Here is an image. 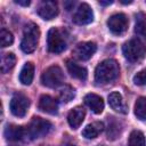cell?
Masks as SVG:
<instances>
[{"label": "cell", "mask_w": 146, "mask_h": 146, "mask_svg": "<svg viewBox=\"0 0 146 146\" xmlns=\"http://www.w3.org/2000/svg\"><path fill=\"white\" fill-rule=\"evenodd\" d=\"M120 66L115 59H105L99 63L95 70V82L97 84H106L119 76Z\"/></svg>", "instance_id": "obj_1"}, {"label": "cell", "mask_w": 146, "mask_h": 146, "mask_svg": "<svg viewBox=\"0 0 146 146\" xmlns=\"http://www.w3.org/2000/svg\"><path fill=\"white\" fill-rule=\"evenodd\" d=\"M122 51H123L124 57L130 63H137V62H140L145 57L146 47L141 40L136 38V39H131L127 41L122 47Z\"/></svg>", "instance_id": "obj_2"}, {"label": "cell", "mask_w": 146, "mask_h": 146, "mask_svg": "<svg viewBox=\"0 0 146 146\" xmlns=\"http://www.w3.org/2000/svg\"><path fill=\"white\" fill-rule=\"evenodd\" d=\"M40 38V30L36 24L34 23H29L23 33V39L21 42V49L25 54H31L36 49L38 42Z\"/></svg>", "instance_id": "obj_3"}, {"label": "cell", "mask_w": 146, "mask_h": 146, "mask_svg": "<svg viewBox=\"0 0 146 146\" xmlns=\"http://www.w3.org/2000/svg\"><path fill=\"white\" fill-rule=\"evenodd\" d=\"M51 128H52V124L48 120H44L39 116H34L32 117L27 127L26 133L29 135V137H31V139H36L46 136L51 130Z\"/></svg>", "instance_id": "obj_4"}, {"label": "cell", "mask_w": 146, "mask_h": 146, "mask_svg": "<svg viewBox=\"0 0 146 146\" xmlns=\"http://www.w3.org/2000/svg\"><path fill=\"white\" fill-rule=\"evenodd\" d=\"M64 82V73L57 65L49 66L41 75V83L48 88H56Z\"/></svg>", "instance_id": "obj_5"}, {"label": "cell", "mask_w": 146, "mask_h": 146, "mask_svg": "<svg viewBox=\"0 0 146 146\" xmlns=\"http://www.w3.org/2000/svg\"><path fill=\"white\" fill-rule=\"evenodd\" d=\"M47 47L48 50L52 54H59L65 50L66 48V42L60 34L59 30L56 27H51L48 31L47 35Z\"/></svg>", "instance_id": "obj_6"}, {"label": "cell", "mask_w": 146, "mask_h": 146, "mask_svg": "<svg viewBox=\"0 0 146 146\" xmlns=\"http://www.w3.org/2000/svg\"><path fill=\"white\" fill-rule=\"evenodd\" d=\"M30 106V100L29 98L23 95V94H15L11 99H10V103H9V108H10V112L17 116V117H23L25 116L26 112H27V108Z\"/></svg>", "instance_id": "obj_7"}, {"label": "cell", "mask_w": 146, "mask_h": 146, "mask_svg": "<svg viewBox=\"0 0 146 146\" xmlns=\"http://www.w3.org/2000/svg\"><path fill=\"white\" fill-rule=\"evenodd\" d=\"M128 17L122 13L114 14L107 19V27L115 35L123 34L128 29Z\"/></svg>", "instance_id": "obj_8"}, {"label": "cell", "mask_w": 146, "mask_h": 146, "mask_svg": "<svg viewBox=\"0 0 146 146\" xmlns=\"http://www.w3.org/2000/svg\"><path fill=\"white\" fill-rule=\"evenodd\" d=\"M94 21L92 9L88 3H81L73 15V22L78 25H86Z\"/></svg>", "instance_id": "obj_9"}, {"label": "cell", "mask_w": 146, "mask_h": 146, "mask_svg": "<svg viewBox=\"0 0 146 146\" xmlns=\"http://www.w3.org/2000/svg\"><path fill=\"white\" fill-rule=\"evenodd\" d=\"M36 11L41 18L49 21L58 15V5L56 1H42Z\"/></svg>", "instance_id": "obj_10"}, {"label": "cell", "mask_w": 146, "mask_h": 146, "mask_svg": "<svg viewBox=\"0 0 146 146\" xmlns=\"http://www.w3.org/2000/svg\"><path fill=\"white\" fill-rule=\"evenodd\" d=\"M96 50H97V46L95 42H91V41L82 42L75 47L74 55L80 60H88L89 58L92 57V55L96 52Z\"/></svg>", "instance_id": "obj_11"}, {"label": "cell", "mask_w": 146, "mask_h": 146, "mask_svg": "<svg viewBox=\"0 0 146 146\" xmlns=\"http://www.w3.org/2000/svg\"><path fill=\"white\" fill-rule=\"evenodd\" d=\"M39 110L44 113L55 115L58 112V104L52 97L48 95H42L39 99Z\"/></svg>", "instance_id": "obj_12"}, {"label": "cell", "mask_w": 146, "mask_h": 146, "mask_svg": "<svg viewBox=\"0 0 146 146\" xmlns=\"http://www.w3.org/2000/svg\"><path fill=\"white\" fill-rule=\"evenodd\" d=\"M26 133V130L21 127V125H15V124H8L5 128V138L9 141H18L24 138Z\"/></svg>", "instance_id": "obj_13"}, {"label": "cell", "mask_w": 146, "mask_h": 146, "mask_svg": "<svg viewBox=\"0 0 146 146\" xmlns=\"http://www.w3.org/2000/svg\"><path fill=\"white\" fill-rule=\"evenodd\" d=\"M84 116H86L84 110L82 107L78 106V107H74L73 110L70 111V113L67 115V122L72 129H78L82 124Z\"/></svg>", "instance_id": "obj_14"}, {"label": "cell", "mask_w": 146, "mask_h": 146, "mask_svg": "<svg viewBox=\"0 0 146 146\" xmlns=\"http://www.w3.org/2000/svg\"><path fill=\"white\" fill-rule=\"evenodd\" d=\"M108 104L114 111H116L121 114L128 113V106L125 105L121 94H119L117 91H114L108 95Z\"/></svg>", "instance_id": "obj_15"}, {"label": "cell", "mask_w": 146, "mask_h": 146, "mask_svg": "<svg viewBox=\"0 0 146 146\" xmlns=\"http://www.w3.org/2000/svg\"><path fill=\"white\" fill-rule=\"evenodd\" d=\"M86 105L96 114H99L104 110V102L103 98L96 94H88L84 96Z\"/></svg>", "instance_id": "obj_16"}, {"label": "cell", "mask_w": 146, "mask_h": 146, "mask_svg": "<svg viewBox=\"0 0 146 146\" xmlns=\"http://www.w3.org/2000/svg\"><path fill=\"white\" fill-rule=\"evenodd\" d=\"M66 67H67L68 73L71 74V76L75 78L78 80H81V81L87 79V75H88L87 70L83 66H80L79 64H76L75 62H73L71 59H67L66 60Z\"/></svg>", "instance_id": "obj_17"}, {"label": "cell", "mask_w": 146, "mask_h": 146, "mask_svg": "<svg viewBox=\"0 0 146 146\" xmlns=\"http://www.w3.org/2000/svg\"><path fill=\"white\" fill-rule=\"evenodd\" d=\"M121 131H122L121 122L117 121L114 116H108L107 117V138L110 140H115L121 135Z\"/></svg>", "instance_id": "obj_18"}, {"label": "cell", "mask_w": 146, "mask_h": 146, "mask_svg": "<svg viewBox=\"0 0 146 146\" xmlns=\"http://www.w3.org/2000/svg\"><path fill=\"white\" fill-rule=\"evenodd\" d=\"M104 130V123L96 121L90 124H88L83 130H82V136L87 139H94L96 138L102 131Z\"/></svg>", "instance_id": "obj_19"}, {"label": "cell", "mask_w": 146, "mask_h": 146, "mask_svg": "<svg viewBox=\"0 0 146 146\" xmlns=\"http://www.w3.org/2000/svg\"><path fill=\"white\" fill-rule=\"evenodd\" d=\"M33 76H34V65L31 62H27V63L24 64L23 68L21 70L19 81L23 84L29 86V84H31V82L33 80Z\"/></svg>", "instance_id": "obj_20"}, {"label": "cell", "mask_w": 146, "mask_h": 146, "mask_svg": "<svg viewBox=\"0 0 146 146\" xmlns=\"http://www.w3.org/2000/svg\"><path fill=\"white\" fill-rule=\"evenodd\" d=\"M135 33L137 34L139 40H146V21H145L144 14L141 13H138L136 15Z\"/></svg>", "instance_id": "obj_21"}, {"label": "cell", "mask_w": 146, "mask_h": 146, "mask_svg": "<svg viewBox=\"0 0 146 146\" xmlns=\"http://www.w3.org/2000/svg\"><path fill=\"white\" fill-rule=\"evenodd\" d=\"M16 64V57L13 52H6L2 55L1 58V72L7 73L9 72Z\"/></svg>", "instance_id": "obj_22"}, {"label": "cell", "mask_w": 146, "mask_h": 146, "mask_svg": "<svg viewBox=\"0 0 146 146\" xmlns=\"http://www.w3.org/2000/svg\"><path fill=\"white\" fill-rule=\"evenodd\" d=\"M128 146H146L144 133L139 130H133L129 136Z\"/></svg>", "instance_id": "obj_23"}, {"label": "cell", "mask_w": 146, "mask_h": 146, "mask_svg": "<svg viewBox=\"0 0 146 146\" xmlns=\"http://www.w3.org/2000/svg\"><path fill=\"white\" fill-rule=\"evenodd\" d=\"M135 115L139 120H146V97H139L135 104Z\"/></svg>", "instance_id": "obj_24"}, {"label": "cell", "mask_w": 146, "mask_h": 146, "mask_svg": "<svg viewBox=\"0 0 146 146\" xmlns=\"http://www.w3.org/2000/svg\"><path fill=\"white\" fill-rule=\"evenodd\" d=\"M74 95H75L74 89L72 87H70V86H65L59 91V99L63 103H68L74 98Z\"/></svg>", "instance_id": "obj_25"}, {"label": "cell", "mask_w": 146, "mask_h": 146, "mask_svg": "<svg viewBox=\"0 0 146 146\" xmlns=\"http://www.w3.org/2000/svg\"><path fill=\"white\" fill-rule=\"evenodd\" d=\"M13 41H14L13 34L9 31L2 29L1 32H0V43H1V47H3V48L8 47V46H10L13 43Z\"/></svg>", "instance_id": "obj_26"}, {"label": "cell", "mask_w": 146, "mask_h": 146, "mask_svg": "<svg viewBox=\"0 0 146 146\" xmlns=\"http://www.w3.org/2000/svg\"><path fill=\"white\" fill-rule=\"evenodd\" d=\"M133 83L137 86H145L146 84V68L139 71L135 76H133Z\"/></svg>", "instance_id": "obj_27"}, {"label": "cell", "mask_w": 146, "mask_h": 146, "mask_svg": "<svg viewBox=\"0 0 146 146\" xmlns=\"http://www.w3.org/2000/svg\"><path fill=\"white\" fill-rule=\"evenodd\" d=\"M15 3L19 5V6H24V7H27L31 2L29 0H15Z\"/></svg>", "instance_id": "obj_28"}, {"label": "cell", "mask_w": 146, "mask_h": 146, "mask_svg": "<svg viewBox=\"0 0 146 146\" xmlns=\"http://www.w3.org/2000/svg\"><path fill=\"white\" fill-rule=\"evenodd\" d=\"M112 3H113L112 0H108V1H99V5H100V6H110V5H112Z\"/></svg>", "instance_id": "obj_29"}, {"label": "cell", "mask_w": 146, "mask_h": 146, "mask_svg": "<svg viewBox=\"0 0 146 146\" xmlns=\"http://www.w3.org/2000/svg\"><path fill=\"white\" fill-rule=\"evenodd\" d=\"M121 3H123V5H129V3H132V0H128V1H121Z\"/></svg>", "instance_id": "obj_30"}, {"label": "cell", "mask_w": 146, "mask_h": 146, "mask_svg": "<svg viewBox=\"0 0 146 146\" xmlns=\"http://www.w3.org/2000/svg\"><path fill=\"white\" fill-rule=\"evenodd\" d=\"M65 146H74V145H72V144H66Z\"/></svg>", "instance_id": "obj_31"}]
</instances>
